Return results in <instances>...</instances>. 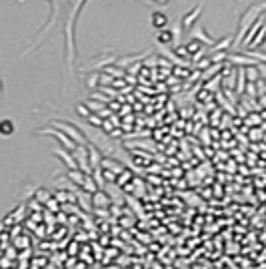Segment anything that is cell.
<instances>
[{"instance_id":"obj_2","label":"cell","mask_w":266,"mask_h":269,"mask_svg":"<svg viewBox=\"0 0 266 269\" xmlns=\"http://www.w3.org/2000/svg\"><path fill=\"white\" fill-rule=\"evenodd\" d=\"M264 47H266V40H264Z\"/></svg>"},{"instance_id":"obj_1","label":"cell","mask_w":266,"mask_h":269,"mask_svg":"<svg viewBox=\"0 0 266 269\" xmlns=\"http://www.w3.org/2000/svg\"><path fill=\"white\" fill-rule=\"evenodd\" d=\"M152 23H154V26L164 24V16H162V14H154V20H152Z\"/></svg>"}]
</instances>
